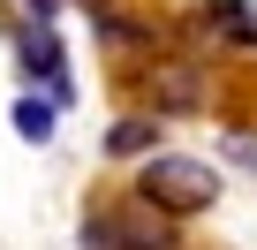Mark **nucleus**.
I'll use <instances>...</instances> for the list:
<instances>
[{"instance_id": "9d476101", "label": "nucleus", "mask_w": 257, "mask_h": 250, "mask_svg": "<svg viewBox=\"0 0 257 250\" xmlns=\"http://www.w3.org/2000/svg\"><path fill=\"white\" fill-rule=\"evenodd\" d=\"M23 8H31V23H53V16H61V0H23Z\"/></svg>"}, {"instance_id": "9b49d317", "label": "nucleus", "mask_w": 257, "mask_h": 250, "mask_svg": "<svg viewBox=\"0 0 257 250\" xmlns=\"http://www.w3.org/2000/svg\"><path fill=\"white\" fill-rule=\"evenodd\" d=\"M83 8H91V16H98V8H106V0H83Z\"/></svg>"}, {"instance_id": "423d86ee", "label": "nucleus", "mask_w": 257, "mask_h": 250, "mask_svg": "<svg viewBox=\"0 0 257 250\" xmlns=\"http://www.w3.org/2000/svg\"><path fill=\"white\" fill-rule=\"evenodd\" d=\"M152 152H167L159 144V114H121L106 129V159H152Z\"/></svg>"}, {"instance_id": "39448f33", "label": "nucleus", "mask_w": 257, "mask_h": 250, "mask_svg": "<svg viewBox=\"0 0 257 250\" xmlns=\"http://www.w3.org/2000/svg\"><path fill=\"white\" fill-rule=\"evenodd\" d=\"M197 31L219 38V46H257V0H212L197 16Z\"/></svg>"}, {"instance_id": "7ed1b4c3", "label": "nucleus", "mask_w": 257, "mask_h": 250, "mask_svg": "<svg viewBox=\"0 0 257 250\" xmlns=\"http://www.w3.org/2000/svg\"><path fill=\"white\" fill-rule=\"evenodd\" d=\"M16 68H23V84H31V91L46 84V99H53V106H68V99H76V76H68V53H61L53 23H23V31H16Z\"/></svg>"}, {"instance_id": "f03ea898", "label": "nucleus", "mask_w": 257, "mask_h": 250, "mask_svg": "<svg viewBox=\"0 0 257 250\" xmlns=\"http://www.w3.org/2000/svg\"><path fill=\"white\" fill-rule=\"evenodd\" d=\"M83 250H182V227L128 190V197H106L83 212Z\"/></svg>"}, {"instance_id": "0eeeda50", "label": "nucleus", "mask_w": 257, "mask_h": 250, "mask_svg": "<svg viewBox=\"0 0 257 250\" xmlns=\"http://www.w3.org/2000/svg\"><path fill=\"white\" fill-rule=\"evenodd\" d=\"M53 129H61V106H53L46 91H23V99H16V137H23V144H53Z\"/></svg>"}, {"instance_id": "1a4fd4ad", "label": "nucleus", "mask_w": 257, "mask_h": 250, "mask_svg": "<svg viewBox=\"0 0 257 250\" xmlns=\"http://www.w3.org/2000/svg\"><path fill=\"white\" fill-rule=\"evenodd\" d=\"M219 159H234V167L257 175V129H227V137H219Z\"/></svg>"}, {"instance_id": "6e6552de", "label": "nucleus", "mask_w": 257, "mask_h": 250, "mask_svg": "<svg viewBox=\"0 0 257 250\" xmlns=\"http://www.w3.org/2000/svg\"><path fill=\"white\" fill-rule=\"evenodd\" d=\"M91 31H98V46H113V53H137V46H152V23H137V16H113V8H98V16H91Z\"/></svg>"}, {"instance_id": "f257e3e1", "label": "nucleus", "mask_w": 257, "mask_h": 250, "mask_svg": "<svg viewBox=\"0 0 257 250\" xmlns=\"http://www.w3.org/2000/svg\"><path fill=\"white\" fill-rule=\"evenodd\" d=\"M137 197L167 220H197L219 205V167L212 159H189V152H152L137 167Z\"/></svg>"}, {"instance_id": "20e7f679", "label": "nucleus", "mask_w": 257, "mask_h": 250, "mask_svg": "<svg viewBox=\"0 0 257 250\" xmlns=\"http://www.w3.org/2000/svg\"><path fill=\"white\" fill-rule=\"evenodd\" d=\"M144 99H152V114H197L212 99V84H204L197 61H152L144 68Z\"/></svg>"}]
</instances>
